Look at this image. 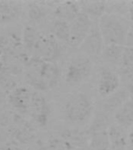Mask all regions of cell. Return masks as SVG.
<instances>
[{
    "instance_id": "52a82bcc",
    "label": "cell",
    "mask_w": 133,
    "mask_h": 150,
    "mask_svg": "<svg viewBox=\"0 0 133 150\" xmlns=\"http://www.w3.org/2000/svg\"><path fill=\"white\" fill-rule=\"evenodd\" d=\"M28 112L40 127H46L51 115V108L47 98L39 92H33Z\"/></svg>"
},
{
    "instance_id": "44dd1931",
    "label": "cell",
    "mask_w": 133,
    "mask_h": 150,
    "mask_svg": "<svg viewBox=\"0 0 133 150\" xmlns=\"http://www.w3.org/2000/svg\"><path fill=\"white\" fill-rule=\"evenodd\" d=\"M41 35L38 32V30L33 26H27L23 29L22 42H23V48L28 53L34 52L35 46Z\"/></svg>"
},
{
    "instance_id": "d4e9b609",
    "label": "cell",
    "mask_w": 133,
    "mask_h": 150,
    "mask_svg": "<svg viewBox=\"0 0 133 150\" xmlns=\"http://www.w3.org/2000/svg\"><path fill=\"white\" fill-rule=\"evenodd\" d=\"M0 150H24V149L21 147L16 142H12L6 143L0 149Z\"/></svg>"
},
{
    "instance_id": "5b68a950",
    "label": "cell",
    "mask_w": 133,
    "mask_h": 150,
    "mask_svg": "<svg viewBox=\"0 0 133 150\" xmlns=\"http://www.w3.org/2000/svg\"><path fill=\"white\" fill-rule=\"evenodd\" d=\"M121 81L118 74L111 67L102 66L98 71L97 90L102 98H107L120 89Z\"/></svg>"
},
{
    "instance_id": "7402d4cb",
    "label": "cell",
    "mask_w": 133,
    "mask_h": 150,
    "mask_svg": "<svg viewBox=\"0 0 133 150\" xmlns=\"http://www.w3.org/2000/svg\"><path fill=\"white\" fill-rule=\"evenodd\" d=\"M118 74L122 88L133 98V69L118 68Z\"/></svg>"
},
{
    "instance_id": "e0dca14e",
    "label": "cell",
    "mask_w": 133,
    "mask_h": 150,
    "mask_svg": "<svg viewBox=\"0 0 133 150\" xmlns=\"http://www.w3.org/2000/svg\"><path fill=\"white\" fill-rule=\"evenodd\" d=\"M20 12L21 6L19 2L0 1V25L16 20Z\"/></svg>"
},
{
    "instance_id": "3957f363",
    "label": "cell",
    "mask_w": 133,
    "mask_h": 150,
    "mask_svg": "<svg viewBox=\"0 0 133 150\" xmlns=\"http://www.w3.org/2000/svg\"><path fill=\"white\" fill-rule=\"evenodd\" d=\"M93 70L91 59L83 54L77 55L71 59L66 67L65 80L69 86H78L90 77Z\"/></svg>"
},
{
    "instance_id": "d6986e66",
    "label": "cell",
    "mask_w": 133,
    "mask_h": 150,
    "mask_svg": "<svg viewBox=\"0 0 133 150\" xmlns=\"http://www.w3.org/2000/svg\"><path fill=\"white\" fill-rule=\"evenodd\" d=\"M111 117L105 114L100 110H97L86 134L87 135H90L91 134L95 133V132L107 131V129L112 123L111 121Z\"/></svg>"
},
{
    "instance_id": "8992f818",
    "label": "cell",
    "mask_w": 133,
    "mask_h": 150,
    "mask_svg": "<svg viewBox=\"0 0 133 150\" xmlns=\"http://www.w3.org/2000/svg\"><path fill=\"white\" fill-rule=\"evenodd\" d=\"M104 46L98 21H93L90 31L78 48L82 54L90 57H100Z\"/></svg>"
},
{
    "instance_id": "4fadbf2b",
    "label": "cell",
    "mask_w": 133,
    "mask_h": 150,
    "mask_svg": "<svg viewBox=\"0 0 133 150\" xmlns=\"http://www.w3.org/2000/svg\"><path fill=\"white\" fill-rule=\"evenodd\" d=\"M124 48H125V45H104L101 55L100 56L101 60L105 64H107L106 66L107 67H120Z\"/></svg>"
},
{
    "instance_id": "9a60e30c",
    "label": "cell",
    "mask_w": 133,
    "mask_h": 150,
    "mask_svg": "<svg viewBox=\"0 0 133 150\" xmlns=\"http://www.w3.org/2000/svg\"><path fill=\"white\" fill-rule=\"evenodd\" d=\"M80 13L78 2L66 1L59 2L54 9V15L57 19L71 23Z\"/></svg>"
},
{
    "instance_id": "2e32d148",
    "label": "cell",
    "mask_w": 133,
    "mask_h": 150,
    "mask_svg": "<svg viewBox=\"0 0 133 150\" xmlns=\"http://www.w3.org/2000/svg\"><path fill=\"white\" fill-rule=\"evenodd\" d=\"M78 3L80 12L87 15L93 21H98L106 13L107 2L104 1H80Z\"/></svg>"
},
{
    "instance_id": "5bb4252c",
    "label": "cell",
    "mask_w": 133,
    "mask_h": 150,
    "mask_svg": "<svg viewBox=\"0 0 133 150\" xmlns=\"http://www.w3.org/2000/svg\"><path fill=\"white\" fill-rule=\"evenodd\" d=\"M114 122L126 130L133 127V98H129L114 112Z\"/></svg>"
},
{
    "instance_id": "7c38bea8",
    "label": "cell",
    "mask_w": 133,
    "mask_h": 150,
    "mask_svg": "<svg viewBox=\"0 0 133 150\" xmlns=\"http://www.w3.org/2000/svg\"><path fill=\"white\" fill-rule=\"evenodd\" d=\"M40 77L46 87L47 90L58 85L61 78V70L55 63L44 61L40 70Z\"/></svg>"
},
{
    "instance_id": "cb8c5ba5",
    "label": "cell",
    "mask_w": 133,
    "mask_h": 150,
    "mask_svg": "<svg viewBox=\"0 0 133 150\" xmlns=\"http://www.w3.org/2000/svg\"><path fill=\"white\" fill-rule=\"evenodd\" d=\"M119 68L133 69V47L125 45L121 59V67Z\"/></svg>"
},
{
    "instance_id": "484cf974",
    "label": "cell",
    "mask_w": 133,
    "mask_h": 150,
    "mask_svg": "<svg viewBox=\"0 0 133 150\" xmlns=\"http://www.w3.org/2000/svg\"><path fill=\"white\" fill-rule=\"evenodd\" d=\"M126 150H133V127L129 130V132H128V146Z\"/></svg>"
},
{
    "instance_id": "83f0119b",
    "label": "cell",
    "mask_w": 133,
    "mask_h": 150,
    "mask_svg": "<svg viewBox=\"0 0 133 150\" xmlns=\"http://www.w3.org/2000/svg\"><path fill=\"white\" fill-rule=\"evenodd\" d=\"M128 19L131 22V25L133 26V1L128 2Z\"/></svg>"
},
{
    "instance_id": "ba28073f",
    "label": "cell",
    "mask_w": 133,
    "mask_h": 150,
    "mask_svg": "<svg viewBox=\"0 0 133 150\" xmlns=\"http://www.w3.org/2000/svg\"><path fill=\"white\" fill-rule=\"evenodd\" d=\"M93 21L83 13H81L69 23L70 46L79 48L89 32L90 31Z\"/></svg>"
},
{
    "instance_id": "9c48e42d",
    "label": "cell",
    "mask_w": 133,
    "mask_h": 150,
    "mask_svg": "<svg viewBox=\"0 0 133 150\" xmlns=\"http://www.w3.org/2000/svg\"><path fill=\"white\" fill-rule=\"evenodd\" d=\"M33 92L25 87H16L9 94L8 101L12 108L16 112L26 113L28 112Z\"/></svg>"
},
{
    "instance_id": "8fae6325",
    "label": "cell",
    "mask_w": 133,
    "mask_h": 150,
    "mask_svg": "<svg viewBox=\"0 0 133 150\" xmlns=\"http://www.w3.org/2000/svg\"><path fill=\"white\" fill-rule=\"evenodd\" d=\"M128 130L114 122L111 123L107 129L111 150H126L128 146Z\"/></svg>"
},
{
    "instance_id": "4316f807",
    "label": "cell",
    "mask_w": 133,
    "mask_h": 150,
    "mask_svg": "<svg viewBox=\"0 0 133 150\" xmlns=\"http://www.w3.org/2000/svg\"><path fill=\"white\" fill-rule=\"evenodd\" d=\"M125 45L133 47V26L132 25H131L130 30H129V32H128Z\"/></svg>"
},
{
    "instance_id": "7a4b0ae2",
    "label": "cell",
    "mask_w": 133,
    "mask_h": 150,
    "mask_svg": "<svg viewBox=\"0 0 133 150\" xmlns=\"http://www.w3.org/2000/svg\"><path fill=\"white\" fill-rule=\"evenodd\" d=\"M104 45H125L131 24L123 16L116 14H104L98 21Z\"/></svg>"
},
{
    "instance_id": "ffe728a7",
    "label": "cell",
    "mask_w": 133,
    "mask_h": 150,
    "mask_svg": "<svg viewBox=\"0 0 133 150\" xmlns=\"http://www.w3.org/2000/svg\"><path fill=\"white\" fill-rule=\"evenodd\" d=\"M89 150H110L107 131H99L89 135Z\"/></svg>"
},
{
    "instance_id": "ac0fdd59",
    "label": "cell",
    "mask_w": 133,
    "mask_h": 150,
    "mask_svg": "<svg viewBox=\"0 0 133 150\" xmlns=\"http://www.w3.org/2000/svg\"><path fill=\"white\" fill-rule=\"evenodd\" d=\"M51 35L64 45H70V24L66 21L56 19L51 28Z\"/></svg>"
},
{
    "instance_id": "603a6c76",
    "label": "cell",
    "mask_w": 133,
    "mask_h": 150,
    "mask_svg": "<svg viewBox=\"0 0 133 150\" xmlns=\"http://www.w3.org/2000/svg\"><path fill=\"white\" fill-rule=\"evenodd\" d=\"M47 14L46 8L37 2H31L28 5L27 16L30 22L38 23L45 17Z\"/></svg>"
},
{
    "instance_id": "277c9868",
    "label": "cell",
    "mask_w": 133,
    "mask_h": 150,
    "mask_svg": "<svg viewBox=\"0 0 133 150\" xmlns=\"http://www.w3.org/2000/svg\"><path fill=\"white\" fill-rule=\"evenodd\" d=\"M64 44L51 35H41L34 50V56L49 63H55L65 52Z\"/></svg>"
},
{
    "instance_id": "6da1fadb",
    "label": "cell",
    "mask_w": 133,
    "mask_h": 150,
    "mask_svg": "<svg viewBox=\"0 0 133 150\" xmlns=\"http://www.w3.org/2000/svg\"><path fill=\"white\" fill-rule=\"evenodd\" d=\"M93 110L91 96L86 92L78 91L66 98L63 106V117L71 124H83L90 119Z\"/></svg>"
},
{
    "instance_id": "f1b7e54d",
    "label": "cell",
    "mask_w": 133,
    "mask_h": 150,
    "mask_svg": "<svg viewBox=\"0 0 133 150\" xmlns=\"http://www.w3.org/2000/svg\"><path fill=\"white\" fill-rule=\"evenodd\" d=\"M110 150H111V149H110Z\"/></svg>"
},
{
    "instance_id": "30bf717a",
    "label": "cell",
    "mask_w": 133,
    "mask_h": 150,
    "mask_svg": "<svg viewBox=\"0 0 133 150\" xmlns=\"http://www.w3.org/2000/svg\"><path fill=\"white\" fill-rule=\"evenodd\" d=\"M129 98V95L123 88H120L107 98H103L98 105V110L110 117L114 116V112Z\"/></svg>"
}]
</instances>
